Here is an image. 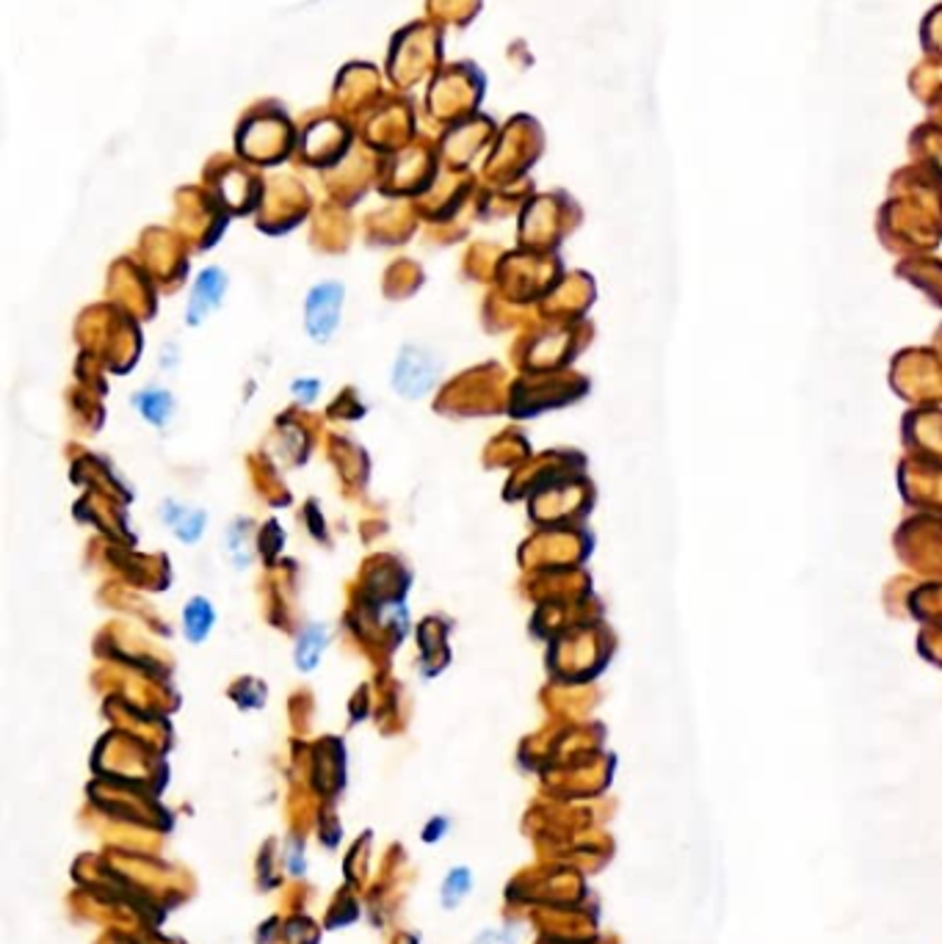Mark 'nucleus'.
I'll return each mask as SVG.
<instances>
[{
  "mask_svg": "<svg viewBox=\"0 0 942 944\" xmlns=\"http://www.w3.org/2000/svg\"><path fill=\"white\" fill-rule=\"evenodd\" d=\"M343 310V285L324 282L307 293L304 301V329L315 343H326L341 323Z\"/></svg>",
  "mask_w": 942,
  "mask_h": 944,
  "instance_id": "obj_2",
  "label": "nucleus"
},
{
  "mask_svg": "<svg viewBox=\"0 0 942 944\" xmlns=\"http://www.w3.org/2000/svg\"><path fill=\"white\" fill-rule=\"evenodd\" d=\"M133 403H136V409L142 412V418L153 425H166V420L175 412V401H171L169 392L155 390V387L133 396Z\"/></svg>",
  "mask_w": 942,
  "mask_h": 944,
  "instance_id": "obj_6",
  "label": "nucleus"
},
{
  "mask_svg": "<svg viewBox=\"0 0 942 944\" xmlns=\"http://www.w3.org/2000/svg\"><path fill=\"white\" fill-rule=\"evenodd\" d=\"M326 644V630L321 624H310V628L301 633L299 644H296V663H299L301 671H312L319 666L321 655H324Z\"/></svg>",
  "mask_w": 942,
  "mask_h": 944,
  "instance_id": "obj_7",
  "label": "nucleus"
},
{
  "mask_svg": "<svg viewBox=\"0 0 942 944\" xmlns=\"http://www.w3.org/2000/svg\"><path fill=\"white\" fill-rule=\"evenodd\" d=\"M440 376V363L432 357V351L418 348V345H403L398 354L396 370H392V387L403 398H421L434 387Z\"/></svg>",
  "mask_w": 942,
  "mask_h": 944,
  "instance_id": "obj_1",
  "label": "nucleus"
},
{
  "mask_svg": "<svg viewBox=\"0 0 942 944\" xmlns=\"http://www.w3.org/2000/svg\"><path fill=\"white\" fill-rule=\"evenodd\" d=\"M224 290H228V277L219 268H208V271L199 274L191 290V301H188V323L191 326L202 323L208 312H213L222 304Z\"/></svg>",
  "mask_w": 942,
  "mask_h": 944,
  "instance_id": "obj_3",
  "label": "nucleus"
},
{
  "mask_svg": "<svg viewBox=\"0 0 942 944\" xmlns=\"http://www.w3.org/2000/svg\"><path fill=\"white\" fill-rule=\"evenodd\" d=\"M241 538H244V536H235V531H233V542H230V547H241ZM244 544H246V542H244ZM246 558H250V553H246V549H244V553H241V549H239V555H235V560H239V566H241V564H246Z\"/></svg>",
  "mask_w": 942,
  "mask_h": 944,
  "instance_id": "obj_9",
  "label": "nucleus"
},
{
  "mask_svg": "<svg viewBox=\"0 0 942 944\" xmlns=\"http://www.w3.org/2000/svg\"><path fill=\"white\" fill-rule=\"evenodd\" d=\"M166 525L171 527V531L177 533V536L182 538V542H197L199 536H202L204 531V514L202 511H193L186 509V506H175L169 503L166 506Z\"/></svg>",
  "mask_w": 942,
  "mask_h": 944,
  "instance_id": "obj_5",
  "label": "nucleus"
},
{
  "mask_svg": "<svg viewBox=\"0 0 942 944\" xmlns=\"http://www.w3.org/2000/svg\"><path fill=\"white\" fill-rule=\"evenodd\" d=\"M213 619H217V613H213L211 602L204 600V597H193L186 606V611H182L186 638L191 641V644H199V641L208 638V633H211L213 628Z\"/></svg>",
  "mask_w": 942,
  "mask_h": 944,
  "instance_id": "obj_4",
  "label": "nucleus"
},
{
  "mask_svg": "<svg viewBox=\"0 0 942 944\" xmlns=\"http://www.w3.org/2000/svg\"><path fill=\"white\" fill-rule=\"evenodd\" d=\"M293 392H296V396H299L301 401H304V403L315 401V398H319V381H315V379H310V381H307V379H299V381H296V385H293Z\"/></svg>",
  "mask_w": 942,
  "mask_h": 944,
  "instance_id": "obj_8",
  "label": "nucleus"
}]
</instances>
